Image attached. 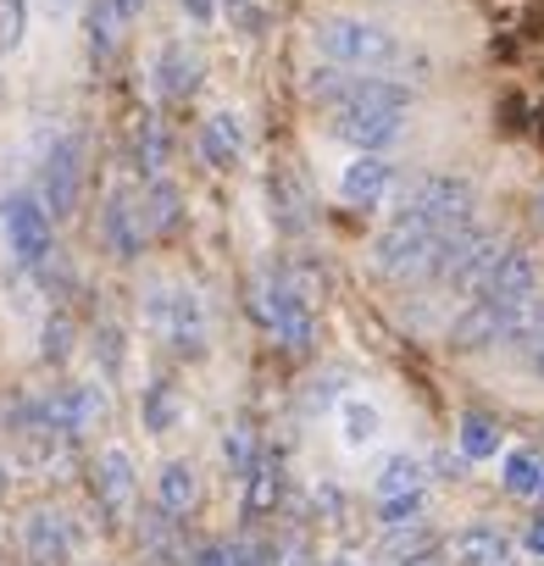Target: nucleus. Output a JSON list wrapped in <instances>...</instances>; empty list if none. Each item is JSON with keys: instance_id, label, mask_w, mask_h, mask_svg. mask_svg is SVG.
<instances>
[{"instance_id": "1", "label": "nucleus", "mask_w": 544, "mask_h": 566, "mask_svg": "<svg viewBox=\"0 0 544 566\" xmlns=\"http://www.w3.org/2000/svg\"><path fill=\"white\" fill-rule=\"evenodd\" d=\"M444 250H450V239H439L417 211L400 206V211L389 217V228L378 233V244H373V266H378L389 283H417V277H433V272H439Z\"/></svg>"}, {"instance_id": "2", "label": "nucleus", "mask_w": 544, "mask_h": 566, "mask_svg": "<svg viewBox=\"0 0 544 566\" xmlns=\"http://www.w3.org/2000/svg\"><path fill=\"white\" fill-rule=\"evenodd\" d=\"M145 317L156 328V339L184 356V361H200L211 350V323H206V301L189 290V283H150L145 295Z\"/></svg>"}, {"instance_id": "3", "label": "nucleus", "mask_w": 544, "mask_h": 566, "mask_svg": "<svg viewBox=\"0 0 544 566\" xmlns=\"http://www.w3.org/2000/svg\"><path fill=\"white\" fill-rule=\"evenodd\" d=\"M317 51L334 67H345V73H384V67H395L406 56L400 40L384 23H367V18H328V23H317Z\"/></svg>"}, {"instance_id": "4", "label": "nucleus", "mask_w": 544, "mask_h": 566, "mask_svg": "<svg viewBox=\"0 0 544 566\" xmlns=\"http://www.w3.org/2000/svg\"><path fill=\"white\" fill-rule=\"evenodd\" d=\"M250 312H255V323L279 339L290 356H306L312 350V334H317V323H312V306H306V295L295 290V283L284 277V272H261L255 277V290H250Z\"/></svg>"}, {"instance_id": "5", "label": "nucleus", "mask_w": 544, "mask_h": 566, "mask_svg": "<svg viewBox=\"0 0 544 566\" xmlns=\"http://www.w3.org/2000/svg\"><path fill=\"white\" fill-rule=\"evenodd\" d=\"M400 206H406V211H417L439 239H461V233L472 228L478 195H472V184H467L461 172H428V178H417V184H411V195H406Z\"/></svg>"}, {"instance_id": "6", "label": "nucleus", "mask_w": 544, "mask_h": 566, "mask_svg": "<svg viewBox=\"0 0 544 566\" xmlns=\"http://www.w3.org/2000/svg\"><path fill=\"white\" fill-rule=\"evenodd\" d=\"M0 233H7L12 261H18V266H29V272L56 250V222H51V211L40 206V195H34V189H18V195L0 200Z\"/></svg>"}, {"instance_id": "7", "label": "nucleus", "mask_w": 544, "mask_h": 566, "mask_svg": "<svg viewBox=\"0 0 544 566\" xmlns=\"http://www.w3.org/2000/svg\"><path fill=\"white\" fill-rule=\"evenodd\" d=\"M40 206L51 211V222L73 217L79 211V195H84V139L79 134H62L51 139L45 161H40Z\"/></svg>"}, {"instance_id": "8", "label": "nucleus", "mask_w": 544, "mask_h": 566, "mask_svg": "<svg viewBox=\"0 0 544 566\" xmlns=\"http://www.w3.org/2000/svg\"><path fill=\"white\" fill-rule=\"evenodd\" d=\"M90 494H95V511L117 527V522H134V505H139V478H134V455L123 444H106L90 467Z\"/></svg>"}, {"instance_id": "9", "label": "nucleus", "mask_w": 544, "mask_h": 566, "mask_svg": "<svg viewBox=\"0 0 544 566\" xmlns=\"http://www.w3.org/2000/svg\"><path fill=\"white\" fill-rule=\"evenodd\" d=\"M73 549H79V533H73L67 511L34 505L23 516V555H29V566H73Z\"/></svg>"}, {"instance_id": "10", "label": "nucleus", "mask_w": 544, "mask_h": 566, "mask_svg": "<svg viewBox=\"0 0 544 566\" xmlns=\"http://www.w3.org/2000/svg\"><path fill=\"white\" fill-rule=\"evenodd\" d=\"M45 417H51V428L73 444V439L95 433V422L106 417V389H101V384H67V389L45 395Z\"/></svg>"}, {"instance_id": "11", "label": "nucleus", "mask_w": 544, "mask_h": 566, "mask_svg": "<svg viewBox=\"0 0 544 566\" xmlns=\"http://www.w3.org/2000/svg\"><path fill=\"white\" fill-rule=\"evenodd\" d=\"M406 128V112H378V106H334V139L356 150H389Z\"/></svg>"}, {"instance_id": "12", "label": "nucleus", "mask_w": 544, "mask_h": 566, "mask_svg": "<svg viewBox=\"0 0 544 566\" xmlns=\"http://www.w3.org/2000/svg\"><path fill=\"white\" fill-rule=\"evenodd\" d=\"M101 239H106V250L117 261H139L150 228H145V211H139V200L128 189H112L106 195V206H101Z\"/></svg>"}, {"instance_id": "13", "label": "nucleus", "mask_w": 544, "mask_h": 566, "mask_svg": "<svg viewBox=\"0 0 544 566\" xmlns=\"http://www.w3.org/2000/svg\"><path fill=\"white\" fill-rule=\"evenodd\" d=\"M478 295H483V301H494V306H511V312L538 306V266H533V255L505 250V255H500V266L489 272V283H483Z\"/></svg>"}, {"instance_id": "14", "label": "nucleus", "mask_w": 544, "mask_h": 566, "mask_svg": "<svg viewBox=\"0 0 544 566\" xmlns=\"http://www.w3.org/2000/svg\"><path fill=\"white\" fill-rule=\"evenodd\" d=\"M156 95L161 101H189L195 90H200V51L189 45V40H167L161 51H156Z\"/></svg>"}, {"instance_id": "15", "label": "nucleus", "mask_w": 544, "mask_h": 566, "mask_svg": "<svg viewBox=\"0 0 544 566\" xmlns=\"http://www.w3.org/2000/svg\"><path fill=\"white\" fill-rule=\"evenodd\" d=\"M395 184V161L384 150H356V161L339 172V195L345 206H378Z\"/></svg>"}, {"instance_id": "16", "label": "nucleus", "mask_w": 544, "mask_h": 566, "mask_svg": "<svg viewBox=\"0 0 544 566\" xmlns=\"http://www.w3.org/2000/svg\"><path fill=\"white\" fill-rule=\"evenodd\" d=\"M450 560L456 566H516V544L500 527L478 522V527H461L450 538Z\"/></svg>"}, {"instance_id": "17", "label": "nucleus", "mask_w": 544, "mask_h": 566, "mask_svg": "<svg viewBox=\"0 0 544 566\" xmlns=\"http://www.w3.org/2000/svg\"><path fill=\"white\" fill-rule=\"evenodd\" d=\"M200 156H206V167H233L244 156V123H239V112H211L200 123Z\"/></svg>"}, {"instance_id": "18", "label": "nucleus", "mask_w": 544, "mask_h": 566, "mask_svg": "<svg viewBox=\"0 0 544 566\" xmlns=\"http://www.w3.org/2000/svg\"><path fill=\"white\" fill-rule=\"evenodd\" d=\"M84 29H90V62H95V67H106V62L117 56V45H123V29H128V18L117 12V0H90Z\"/></svg>"}, {"instance_id": "19", "label": "nucleus", "mask_w": 544, "mask_h": 566, "mask_svg": "<svg viewBox=\"0 0 544 566\" xmlns=\"http://www.w3.org/2000/svg\"><path fill=\"white\" fill-rule=\"evenodd\" d=\"M195 500H200V478H195V467H189V461H167L161 478H156V505H161L167 516H189Z\"/></svg>"}, {"instance_id": "20", "label": "nucleus", "mask_w": 544, "mask_h": 566, "mask_svg": "<svg viewBox=\"0 0 544 566\" xmlns=\"http://www.w3.org/2000/svg\"><path fill=\"white\" fill-rule=\"evenodd\" d=\"M139 211H145V228H150V233H178V222H184V195H178V184H172V178H150Z\"/></svg>"}, {"instance_id": "21", "label": "nucleus", "mask_w": 544, "mask_h": 566, "mask_svg": "<svg viewBox=\"0 0 544 566\" xmlns=\"http://www.w3.org/2000/svg\"><path fill=\"white\" fill-rule=\"evenodd\" d=\"M139 417H145V433H172L178 422H184V395L167 384V378H156L150 389H145V400H139Z\"/></svg>"}, {"instance_id": "22", "label": "nucleus", "mask_w": 544, "mask_h": 566, "mask_svg": "<svg viewBox=\"0 0 544 566\" xmlns=\"http://www.w3.org/2000/svg\"><path fill=\"white\" fill-rule=\"evenodd\" d=\"M139 544H145L150 560H184V549H178V516H167L161 505L145 511L139 516Z\"/></svg>"}, {"instance_id": "23", "label": "nucleus", "mask_w": 544, "mask_h": 566, "mask_svg": "<svg viewBox=\"0 0 544 566\" xmlns=\"http://www.w3.org/2000/svg\"><path fill=\"white\" fill-rule=\"evenodd\" d=\"M284 494V467L279 461H255L250 467V483H244V516H266Z\"/></svg>"}, {"instance_id": "24", "label": "nucleus", "mask_w": 544, "mask_h": 566, "mask_svg": "<svg viewBox=\"0 0 544 566\" xmlns=\"http://www.w3.org/2000/svg\"><path fill=\"white\" fill-rule=\"evenodd\" d=\"M500 444H505V433H500L494 417H483V411H467L461 417V455L467 461H494Z\"/></svg>"}, {"instance_id": "25", "label": "nucleus", "mask_w": 544, "mask_h": 566, "mask_svg": "<svg viewBox=\"0 0 544 566\" xmlns=\"http://www.w3.org/2000/svg\"><path fill=\"white\" fill-rule=\"evenodd\" d=\"M422 478H428V472H422V461L400 450V455H389V461H384V472H378V500H395V494H422Z\"/></svg>"}, {"instance_id": "26", "label": "nucleus", "mask_w": 544, "mask_h": 566, "mask_svg": "<svg viewBox=\"0 0 544 566\" xmlns=\"http://www.w3.org/2000/svg\"><path fill=\"white\" fill-rule=\"evenodd\" d=\"M266 200H272V217H279V228L284 233H301L306 228V206H301V195H295V184H290V172H279V167H272L266 172Z\"/></svg>"}, {"instance_id": "27", "label": "nucleus", "mask_w": 544, "mask_h": 566, "mask_svg": "<svg viewBox=\"0 0 544 566\" xmlns=\"http://www.w3.org/2000/svg\"><path fill=\"white\" fill-rule=\"evenodd\" d=\"M339 428H345V444L351 450H367L373 439H378V406H367V400H339Z\"/></svg>"}, {"instance_id": "28", "label": "nucleus", "mask_w": 544, "mask_h": 566, "mask_svg": "<svg viewBox=\"0 0 544 566\" xmlns=\"http://www.w3.org/2000/svg\"><path fill=\"white\" fill-rule=\"evenodd\" d=\"M544 483V450H511L505 455V489L511 494H538Z\"/></svg>"}, {"instance_id": "29", "label": "nucleus", "mask_w": 544, "mask_h": 566, "mask_svg": "<svg viewBox=\"0 0 544 566\" xmlns=\"http://www.w3.org/2000/svg\"><path fill=\"white\" fill-rule=\"evenodd\" d=\"M134 150H139V172H145V178H161V167H167V134H161V123L145 117Z\"/></svg>"}, {"instance_id": "30", "label": "nucleus", "mask_w": 544, "mask_h": 566, "mask_svg": "<svg viewBox=\"0 0 544 566\" xmlns=\"http://www.w3.org/2000/svg\"><path fill=\"white\" fill-rule=\"evenodd\" d=\"M73 339H79L73 317H67V312H56V317L45 323V361H51V367H62V361L73 356Z\"/></svg>"}, {"instance_id": "31", "label": "nucleus", "mask_w": 544, "mask_h": 566, "mask_svg": "<svg viewBox=\"0 0 544 566\" xmlns=\"http://www.w3.org/2000/svg\"><path fill=\"white\" fill-rule=\"evenodd\" d=\"M29 34V0H0V51H18Z\"/></svg>"}, {"instance_id": "32", "label": "nucleus", "mask_w": 544, "mask_h": 566, "mask_svg": "<svg viewBox=\"0 0 544 566\" xmlns=\"http://www.w3.org/2000/svg\"><path fill=\"white\" fill-rule=\"evenodd\" d=\"M417 516H422V494H395V500H384V522H389V527H417Z\"/></svg>"}, {"instance_id": "33", "label": "nucleus", "mask_w": 544, "mask_h": 566, "mask_svg": "<svg viewBox=\"0 0 544 566\" xmlns=\"http://www.w3.org/2000/svg\"><path fill=\"white\" fill-rule=\"evenodd\" d=\"M511 345H516V356H522V367L544 378V323H538V328H527V334H522V339H511Z\"/></svg>"}, {"instance_id": "34", "label": "nucleus", "mask_w": 544, "mask_h": 566, "mask_svg": "<svg viewBox=\"0 0 544 566\" xmlns=\"http://www.w3.org/2000/svg\"><path fill=\"white\" fill-rule=\"evenodd\" d=\"M250 450H255L250 428H244V422H233V428H228V439H222V455H228L233 467H250Z\"/></svg>"}, {"instance_id": "35", "label": "nucleus", "mask_w": 544, "mask_h": 566, "mask_svg": "<svg viewBox=\"0 0 544 566\" xmlns=\"http://www.w3.org/2000/svg\"><path fill=\"white\" fill-rule=\"evenodd\" d=\"M195 566H239V544H206L195 549Z\"/></svg>"}, {"instance_id": "36", "label": "nucleus", "mask_w": 544, "mask_h": 566, "mask_svg": "<svg viewBox=\"0 0 544 566\" xmlns=\"http://www.w3.org/2000/svg\"><path fill=\"white\" fill-rule=\"evenodd\" d=\"M101 356H106V373L123 367V334L117 328H101Z\"/></svg>"}, {"instance_id": "37", "label": "nucleus", "mask_w": 544, "mask_h": 566, "mask_svg": "<svg viewBox=\"0 0 544 566\" xmlns=\"http://www.w3.org/2000/svg\"><path fill=\"white\" fill-rule=\"evenodd\" d=\"M178 7L195 18V23H211V12H217V0H178Z\"/></svg>"}, {"instance_id": "38", "label": "nucleus", "mask_w": 544, "mask_h": 566, "mask_svg": "<svg viewBox=\"0 0 544 566\" xmlns=\"http://www.w3.org/2000/svg\"><path fill=\"white\" fill-rule=\"evenodd\" d=\"M522 544H527V555H544V516H538V522H527Z\"/></svg>"}, {"instance_id": "39", "label": "nucleus", "mask_w": 544, "mask_h": 566, "mask_svg": "<svg viewBox=\"0 0 544 566\" xmlns=\"http://www.w3.org/2000/svg\"><path fill=\"white\" fill-rule=\"evenodd\" d=\"M279 555H284V566H306V544H301V538H290Z\"/></svg>"}, {"instance_id": "40", "label": "nucleus", "mask_w": 544, "mask_h": 566, "mask_svg": "<svg viewBox=\"0 0 544 566\" xmlns=\"http://www.w3.org/2000/svg\"><path fill=\"white\" fill-rule=\"evenodd\" d=\"M145 7H150V0H117V12H123V18H128V23H134V18H139V12H145Z\"/></svg>"}, {"instance_id": "41", "label": "nucleus", "mask_w": 544, "mask_h": 566, "mask_svg": "<svg viewBox=\"0 0 544 566\" xmlns=\"http://www.w3.org/2000/svg\"><path fill=\"white\" fill-rule=\"evenodd\" d=\"M45 7H51V18H67V12L79 7V0H45Z\"/></svg>"}, {"instance_id": "42", "label": "nucleus", "mask_w": 544, "mask_h": 566, "mask_svg": "<svg viewBox=\"0 0 544 566\" xmlns=\"http://www.w3.org/2000/svg\"><path fill=\"white\" fill-rule=\"evenodd\" d=\"M533 228H538V233H544V189H538V195H533Z\"/></svg>"}, {"instance_id": "43", "label": "nucleus", "mask_w": 544, "mask_h": 566, "mask_svg": "<svg viewBox=\"0 0 544 566\" xmlns=\"http://www.w3.org/2000/svg\"><path fill=\"white\" fill-rule=\"evenodd\" d=\"M217 7H228V12H239V7H244V0H217Z\"/></svg>"}, {"instance_id": "44", "label": "nucleus", "mask_w": 544, "mask_h": 566, "mask_svg": "<svg viewBox=\"0 0 544 566\" xmlns=\"http://www.w3.org/2000/svg\"><path fill=\"white\" fill-rule=\"evenodd\" d=\"M538 500H544V483H538Z\"/></svg>"}]
</instances>
